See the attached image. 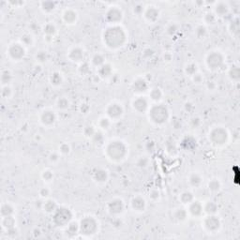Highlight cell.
I'll use <instances>...</instances> for the list:
<instances>
[{
  "label": "cell",
  "instance_id": "obj_4",
  "mask_svg": "<svg viewBox=\"0 0 240 240\" xmlns=\"http://www.w3.org/2000/svg\"><path fill=\"white\" fill-rule=\"evenodd\" d=\"M42 121L45 124H51L54 121V116L51 112H46L42 116Z\"/></svg>",
  "mask_w": 240,
  "mask_h": 240
},
{
  "label": "cell",
  "instance_id": "obj_7",
  "mask_svg": "<svg viewBox=\"0 0 240 240\" xmlns=\"http://www.w3.org/2000/svg\"><path fill=\"white\" fill-rule=\"evenodd\" d=\"M1 94H2V96H3L4 98H8V97L9 96V94H10V88L8 87V86L3 87L2 91H1Z\"/></svg>",
  "mask_w": 240,
  "mask_h": 240
},
{
  "label": "cell",
  "instance_id": "obj_5",
  "mask_svg": "<svg viewBox=\"0 0 240 240\" xmlns=\"http://www.w3.org/2000/svg\"><path fill=\"white\" fill-rule=\"evenodd\" d=\"M11 81V74L8 70H4L1 75V82L3 84H7Z\"/></svg>",
  "mask_w": 240,
  "mask_h": 240
},
{
  "label": "cell",
  "instance_id": "obj_1",
  "mask_svg": "<svg viewBox=\"0 0 240 240\" xmlns=\"http://www.w3.org/2000/svg\"><path fill=\"white\" fill-rule=\"evenodd\" d=\"M9 54L14 59H20L24 56V51L19 44H13L9 49Z\"/></svg>",
  "mask_w": 240,
  "mask_h": 240
},
{
  "label": "cell",
  "instance_id": "obj_3",
  "mask_svg": "<svg viewBox=\"0 0 240 240\" xmlns=\"http://www.w3.org/2000/svg\"><path fill=\"white\" fill-rule=\"evenodd\" d=\"M12 213H13V208L9 204H6L2 205V207H1V215H2V217L11 216Z\"/></svg>",
  "mask_w": 240,
  "mask_h": 240
},
{
  "label": "cell",
  "instance_id": "obj_8",
  "mask_svg": "<svg viewBox=\"0 0 240 240\" xmlns=\"http://www.w3.org/2000/svg\"><path fill=\"white\" fill-rule=\"evenodd\" d=\"M94 63L95 64H97V65H99L100 63H102V60H103V58L100 56V55H96L95 57H94Z\"/></svg>",
  "mask_w": 240,
  "mask_h": 240
},
{
  "label": "cell",
  "instance_id": "obj_6",
  "mask_svg": "<svg viewBox=\"0 0 240 240\" xmlns=\"http://www.w3.org/2000/svg\"><path fill=\"white\" fill-rule=\"evenodd\" d=\"M190 182H191V184H192V185L197 186V185H199V184H200V182H201V179H200V177H199L197 174H194V175H192V176H191V178H190Z\"/></svg>",
  "mask_w": 240,
  "mask_h": 240
},
{
  "label": "cell",
  "instance_id": "obj_2",
  "mask_svg": "<svg viewBox=\"0 0 240 240\" xmlns=\"http://www.w3.org/2000/svg\"><path fill=\"white\" fill-rule=\"evenodd\" d=\"M2 226L4 228H6L7 230L14 227V219L11 216H7V217H3L2 219Z\"/></svg>",
  "mask_w": 240,
  "mask_h": 240
}]
</instances>
